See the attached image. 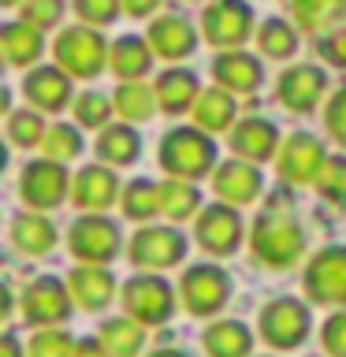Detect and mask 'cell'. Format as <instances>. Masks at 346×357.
<instances>
[{
	"label": "cell",
	"mask_w": 346,
	"mask_h": 357,
	"mask_svg": "<svg viewBox=\"0 0 346 357\" xmlns=\"http://www.w3.org/2000/svg\"><path fill=\"white\" fill-rule=\"evenodd\" d=\"M250 245L253 257L268 268H294L301 250H306V234H301L298 216L290 212L287 201H272L261 216H257L253 231H250Z\"/></svg>",
	"instance_id": "6da1fadb"
},
{
	"label": "cell",
	"mask_w": 346,
	"mask_h": 357,
	"mask_svg": "<svg viewBox=\"0 0 346 357\" xmlns=\"http://www.w3.org/2000/svg\"><path fill=\"white\" fill-rule=\"evenodd\" d=\"M160 167L172 178H205L216 167V145L201 127H175L160 138Z\"/></svg>",
	"instance_id": "7a4b0ae2"
},
{
	"label": "cell",
	"mask_w": 346,
	"mask_h": 357,
	"mask_svg": "<svg viewBox=\"0 0 346 357\" xmlns=\"http://www.w3.org/2000/svg\"><path fill=\"white\" fill-rule=\"evenodd\" d=\"M108 45L97 30H86V26H71L63 30L52 45V56H56V67L71 78H97L108 63Z\"/></svg>",
	"instance_id": "3957f363"
},
{
	"label": "cell",
	"mask_w": 346,
	"mask_h": 357,
	"mask_svg": "<svg viewBox=\"0 0 346 357\" xmlns=\"http://www.w3.org/2000/svg\"><path fill=\"white\" fill-rule=\"evenodd\" d=\"M123 309H127L130 320H138L142 328H156V324L172 320L175 312V290L167 279L160 275H134L123 283Z\"/></svg>",
	"instance_id": "277c9868"
},
{
	"label": "cell",
	"mask_w": 346,
	"mask_h": 357,
	"mask_svg": "<svg viewBox=\"0 0 346 357\" xmlns=\"http://www.w3.org/2000/svg\"><path fill=\"white\" fill-rule=\"evenodd\" d=\"M227 298H231V275L216 264L186 268L183 283H179V301L190 317H212L227 305Z\"/></svg>",
	"instance_id": "5b68a950"
},
{
	"label": "cell",
	"mask_w": 346,
	"mask_h": 357,
	"mask_svg": "<svg viewBox=\"0 0 346 357\" xmlns=\"http://www.w3.org/2000/svg\"><path fill=\"white\" fill-rule=\"evenodd\" d=\"M119 227L100 212H89V216H78L67 231V245L82 264H108L119 257Z\"/></svg>",
	"instance_id": "8992f818"
},
{
	"label": "cell",
	"mask_w": 346,
	"mask_h": 357,
	"mask_svg": "<svg viewBox=\"0 0 346 357\" xmlns=\"http://www.w3.org/2000/svg\"><path fill=\"white\" fill-rule=\"evenodd\" d=\"M301 287L317 305H346V245H328L313 257Z\"/></svg>",
	"instance_id": "52a82bcc"
},
{
	"label": "cell",
	"mask_w": 346,
	"mask_h": 357,
	"mask_svg": "<svg viewBox=\"0 0 346 357\" xmlns=\"http://www.w3.org/2000/svg\"><path fill=\"white\" fill-rule=\"evenodd\" d=\"M261 339L272 350H294L309 335V309L298 298H276L261 309Z\"/></svg>",
	"instance_id": "ba28073f"
},
{
	"label": "cell",
	"mask_w": 346,
	"mask_h": 357,
	"mask_svg": "<svg viewBox=\"0 0 346 357\" xmlns=\"http://www.w3.org/2000/svg\"><path fill=\"white\" fill-rule=\"evenodd\" d=\"M201 26H205L209 45L216 49H242V41H250L253 33V11L242 0H212V4L201 11Z\"/></svg>",
	"instance_id": "9c48e42d"
},
{
	"label": "cell",
	"mask_w": 346,
	"mask_h": 357,
	"mask_svg": "<svg viewBox=\"0 0 346 357\" xmlns=\"http://www.w3.org/2000/svg\"><path fill=\"white\" fill-rule=\"evenodd\" d=\"M186 257V238L175 227H142L134 231L127 245V261L142 272H156V268H172Z\"/></svg>",
	"instance_id": "30bf717a"
},
{
	"label": "cell",
	"mask_w": 346,
	"mask_h": 357,
	"mask_svg": "<svg viewBox=\"0 0 346 357\" xmlns=\"http://www.w3.org/2000/svg\"><path fill=\"white\" fill-rule=\"evenodd\" d=\"M71 290H67V283H60V279L52 275H41L33 279V283L22 290V317H27V324H33V328H56V324H63L67 317H71Z\"/></svg>",
	"instance_id": "8fae6325"
},
{
	"label": "cell",
	"mask_w": 346,
	"mask_h": 357,
	"mask_svg": "<svg viewBox=\"0 0 346 357\" xmlns=\"http://www.w3.org/2000/svg\"><path fill=\"white\" fill-rule=\"evenodd\" d=\"M324 164H328V153H324L320 138L313 134H290V138L279 145V156H276V172L283 183H317Z\"/></svg>",
	"instance_id": "7c38bea8"
},
{
	"label": "cell",
	"mask_w": 346,
	"mask_h": 357,
	"mask_svg": "<svg viewBox=\"0 0 346 357\" xmlns=\"http://www.w3.org/2000/svg\"><path fill=\"white\" fill-rule=\"evenodd\" d=\"M194 238L201 250H209L212 257H227L239 250L242 242V220L239 212H234L231 205H209L197 212V223H194Z\"/></svg>",
	"instance_id": "4fadbf2b"
},
{
	"label": "cell",
	"mask_w": 346,
	"mask_h": 357,
	"mask_svg": "<svg viewBox=\"0 0 346 357\" xmlns=\"http://www.w3.org/2000/svg\"><path fill=\"white\" fill-rule=\"evenodd\" d=\"M67 190H71V178H67L63 164H56V160H33V164L22 167L19 194L30 205V212L33 208H56L67 197Z\"/></svg>",
	"instance_id": "5bb4252c"
},
{
	"label": "cell",
	"mask_w": 346,
	"mask_h": 357,
	"mask_svg": "<svg viewBox=\"0 0 346 357\" xmlns=\"http://www.w3.org/2000/svg\"><path fill=\"white\" fill-rule=\"evenodd\" d=\"M279 100H283V108L290 112H313L324 100L328 93V75L320 71L317 63H298V67H287L283 78H279Z\"/></svg>",
	"instance_id": "9a60e30c"
},
{
	"label": "cell",
	"mask_w": 346,
	"mask_h": 357,
	"mask_svg": "<svg viewBox=\"0 0 346 357\" xmlns=\"http://www.w3.org/2000/svg\"><path fill=\"white\" fill-rule=\"evenodd\" d=\"M261 172H257L253 164H246V160H227V164H220L216 167V175H212V190H216V197L223 201V205H231V208H242V205H250V201L261 197Z\"/></svg>",
	"instance_id": "2e32d148"
},
{
	"label": "cell",
	"mask_w": 346,
	"mask_h": 357,
	"mask_svg": "<svg viewBox=\"0 0 346 357\" xmlns=\"http://www.w3.org/2000/svg\"><path fill=\"white\" fill-rule=\"evenodd\" d=\"M67 290H71L75 305L86 312H100L116 298V275L105 264H82L67 275Z\"/></svg>",
	"instance_id": "e0dca14e"
},
{
	"label": "cell",
	"mask_w": 346,
	"mask_h": 357,
	"mask_svg": "<svg viewBox=\"0 0 346 357\" xmlns=\"http://www.w3.org/2000/svg\"><path fill=\"white\" fill-rule=\"evenodd\" d=\"M231 149L246 164H264L279 156V130L268 119H242L239 127H231Z\"/></svg>",
	"instance_id": "ac0fdd59"
},
{
	"label": "cell",
	"mask_w": 346,
	"mask_h": 357,
	"mask_svg": "<svg viewBox=\"0 0 346 357\" xmlns=\"http://www.w3.org/2000/svg\"><path fill=\"white\" fill-rule=\"evenodd\" d=\"M116 197H123L119 194V178L112 175L108 167H100V164L82 167V172L71 178V201L86 212V216H89V212L108 208Z\"/></svg>",
	"instance_id": "d6986e66"
},
{
	"label": "cell",
	"mask_w": 346,
	"mask_h": 357,
	"mask_svg": "<svg viewBox=\"0 0 346 357\" xmlns=\"http://www.w3.org/2000/svg\"><path fill=\"white\" fill-rule=\"evenodd\" d=\"M212 78L220 82V89H227V93H253L257 86H261V60H253L250 52L234 49V52H220L216 60H212Z\"/></svg>",
	"instance_id": "ffe728a7"
},
{
	"label": "cell",
	"mask_w": 346,
	"mask_h": 357,
	"mask_svg": "<svg viewBox=\"0 0 346 357\" xmlns=\"http://www.w3.org/2000/svg\"><path fill=\"white\" fill-rule=\"evenodd\" d=\"M22 97L38 112H60L71 100V82H67V75L60 67H38L22 82Z\"/></svg>",
	"instance_id": "44dd1931"
},
{
	"label": "cell",
	"mask_w": 346,
	"mask_h": 357,
	"mask_svg": "<svg viewBox=\"0 0 346 357\" xmlns=\"http://www.w3.org/2000/svg\"><path fill=\"white\" fill-rule=\"evenodd\" d=\"M194 45H197L194 26L179 15H160L149 26V49L164 60H183V56L194 52Z\"/></svg>",
	"instance_id": "7402d4cb"
},
{
	"label": "cell",
	"mask_w": 346,
	"mask_h": 357,
	"mask_svg": "<svg viewBox=\"0 0 346 357\" xmlns=\"http://www.w3.org/2000/svg\"><path fill=\"white\" fill-rule=\"evenodd\" d=\"M8 234H11V245L27 257H41L56 245V227L41 216V212H15Z\"/></svg>",
	"instance_id": "603a6c76"
},
{
	"label": "cell",
	"mask_w": 346,
	"mask_h": 357,
	"mask_svg": "<svg viewBox=\"0 0 346 357\" xmlns=\"http://www.w3.org/2000/svg\"><path fill=\"white\" fill-rule=\"evenodd\" d=\"M153 93H156V105H160L167 116H179V112L194 108L197 97H201L197 93V78L190 71H179V67H172V71H164L160 78H156Z\"/></svg>",
	"instance_id": "cb8c5ba5"
},
{
	"label": "cell",
	"mask_w": 346,
	"mask_h": 357,
	"mask_svg": "<svg viewBox=\"0 0 346 357\" xmlns=\"http://www.w3.org/2000/svg\"><path fill=\"white\" fill-rule=\"evenodd\" d=\"M209 357H250L253 350V335L246 328L242 320H220L212 324L205 331V339H201Z\"/></svg>",
	"instance_id": "d4e9b609"
},
{
	"label": "cell",
	"mask_w": 346,
	"mask_h": 357,
	"mask_svg": "<svg viewBox=\"0 0 346 357\" xmlns=\"http://www.w3.org/2000/svg\"><path fill=\"white\" fill-rule=\"evenodd\" d=\"M149 63H153V49H149V41H142V38H119L108 52V67L123 78V82H138V78L149 71Z\"/></svg>",
	"instance_id": "484cf974"
},
{
	"label": "cell",
	"mask_w": 346,
	"mask_h": 357,
	"mask_svg": "<svg viewBox=\"0 0 346 357\" xmlns=\"http://www.w3.org/2000/svg\"><path fill=\"white\" fill-rule=\"evenodd\" d=\"M290 11H294L298 30L324 33L346 19V0H290Z\"/></svg>",
	"instance_id": "4316f807"
},
{
	"label": "cell",
	"mask_w": 346,
	"mask_h": 357,
	"mask_svg": "<svg viewBox=\"0 0 346 357\" xmlns=\"http://www.w3.org/2000/svg\"><path fill=\"white\" fill-rule=\"evenodd\" d=\"M142 153V138L134 134L127 123H116V127H105L97 138V156L112 167H130Z\"/></svg>",
	"instance_id": "83f0119b"
},
{
	"label": "cell",
	"mask_w": 346,
	"mask_h": 357,
	"mask_svg": "<svg viewBox=\"0 0 346 357\" xmlns=\"http://www.w3.org/2000/svg\"><path fill=\"white\" fill-rule=\"evenodd\" d=\"M194 123L205 134H220V130H231L234 123V93L227 89H205L194 105Z\"/></svg>",
	"instance_id": "f1b7e54d"
},
{
	"label": "cell",
	"mask_w": 346,
	"mask_h": 357,
	"mask_svg": "<svg viewBox=\"0 0 346 357\" xmlns=\"http://www.w3.org/2000/svg\"><path fill=\"white\" fill-rule=\"evenodd\" d=\"M0 45H4V60L11 67H30L45 49L41 30L27 26V22H8V26L0 30Z\"/></svg>",
	"instance_id": "f546056e"
},
{
	"label": "cell",
	"mask_w": 346,
	"mask_h": 357,
	"mask_svg": "<svg viewBox=\"0 0 346 357\" xmlns=\"http://www.w3.org/2000/svg\"><path fill=\"white\" fill-rule=\"evenodd\" d=\"M100 342H105V350L112 357H138L145 346V331L130 317H112L100 324Z\"/></svg>",
	"instance_id": "4dcf8cb0"
},
{
	"label": "cell",
	"mask_w": 346,
	"mask_h": 357,
	"mask_svg": "<svg viewBox=\"0 0 346 357\" xmlns=\"http://www.w3.org/2000/svg\"><path fill=\"white\" fill-rule=\"evenodd\" d=\"M197 208H201V194L194 183H186V178H164L160 183V216H167L172 223H183Z\"/></svg>",
	"instance_id": "1f68e13d"
},
{
	"label": "cell",
	"mask_w": 346,
	"mask_h": 357,
	"mask_svg": "<svg viewBox=\"0 0 346 357\" xmlns=\"http://www.w3.org/2000/svg\"><path fill=\"white\" fill-rule=\"evenodd\" d=\"M119 205H123V216L127 220H153L156 212H160V183H149V178H134V183L123 186V197H119Z\"/></svg>",
	"instance_id": "d6a6232c"
},
{
	"label": "cell",
	"mask_w": 346,
	"mask_h": 357,
	"mask_svg": "<svg viewBox=\"0 0 346 357\" xmlns=\"http://www.w3.org/2000/svg\"><path fill=\"white\" fill-rule=\"evenodd\" d=\"M257 49L268 60H290L298 52V30L283 19H268L261 30H257Z\"/></svg>",
	"instance_id": "836d02e7"
},
{
	"label": "cell",
	"mask_w": 346,
	"mask_h": 357,
	"mask_svg": "<svg viewBox=\"0 0 346 357\" xmlns=\"http://www.w3.org/2000/svg\"><path fill=\"white\" fill-rule=\"evenodd\" d=\"M112 105H116L119 119H127V123H142V119H149V116H153V108H156V93H153L149 86H142V82H127V86H119V89H116Z\"/></svg>",
	"instance_id": "e575fe53"
},
{
	"label": "cell",
	"mask_w": 346,
	"mask_h": 357,
	"mask_svg": "<svg viewBox=\"0 0 346 357\" xmlns=\"http://www.w3.org/2000/svg\"><path fill=\"white\" fill-rule=\"evenodd\" d=\"M41 149H45V160L67 164V160H75V156L82 153V138H78L75 127H67V123H56V127H49V134H45Z\"/></svg>",
	"instance_id": "d590c367"
},
{
	"label": "cell",
	"mask_w": 346,
	"mask_h": 357,
	"mask_svg": "<svg viewBox=\"0 0 346 357\" xmlns=\"http://www.w3.org/2000/svg\"><path fill=\"white\" fill-rule=\"evenodd\" d=\"M45 134H49V127L41 123L38 112H11L8 116V138L19 145V149H33V145L45 142Z\"/></svg>",
	"instance_id": "8d00e7d4"
},
{
	"label": "cell",
	"mask_w": 346,
	"mask_h": 357,
	"mask_svg": "<svg viewBox=\"0 0 346 357\" xmlns=\"http://www.w3.org/2000/svg\"><path fill=\"white\" fill-rule=\"evenodd\" d=\"M317 190L328 205L346 208V156H328V164L317 178Z\"/></svg>",
	"instance_id": "74e56055"
},
{
	"label": "cell",
	"mask_w": 346,
	"mask_h": 357,
	"mask_svg": "<svg viewBox=\"0 0 346 357\" xmlns=\"http://www.w3.org/2000/svg\"><path fill=\"white\" fill-rule=\"evenodd\" d=\"M75 339L63 328H41L27 346V357H75Z\"/></svg>",
	"instance_id": "f35d334b"
},
{
	"label": "cell",
	"mask_w": 346,
	"mask_h": 357,
	"mask_svg": "<svg viewBox=\"0 0 346 357\" xmlns=\"http://www.w3.org/2000/svg\"><path fill=\"white\" fill-rule=\"evenodd\" d=\"M75 119L82 123V127H105L112 119V100L89 89V93H82L75 100Z\"/></svg>",
	"instance_id": "ab89813d"
},
{
	"label": "cell",
	"mask_w": 346,
	"mask_h": 357,
	"mask_svg": "<svg viewBox=\"0 0 346 357\" xmlns=\"http://www.w3.org/2000/svg\"><path fill=\"white\" fill-rule=\"evenodd\" d=\"M63 15V0H27L22 4V22L33 30H52Z\"/></svg>",
	"instance_id": "60d3db41"
},
{
	"label": "cell",
	"mask_w": 346,
	"mask_h": 357,
	"mask_svg": "<svg viewBox=\"0 0 346 357\" xmlns=\"http://www.w3.org/2000/svg\"><path fill=\"white\" fill-rule=\"evenodd\" d=\"M119 8H123V0H75V11L89 26H108L119 15Z\"/></svg>",
	"instance_id": "b9f144b4"
},
{
	"label": "cell",
	"mask_w": 346,
	"mask_h": 357,
	"mask_svg": "<svg viewBox=\"0 0 346 357\" xmlns=\"http://www.w3.org/2000/svg\"><path fill=\"white\" fill-rule=\"evenodd\" d=\"M324 127H328L335 145H346V86L328 100V112H324Z\"/></svg>",
	"instance_id": "7bdbcfd3"
},
{
	"label": "cell",
	"mask_w": 346,
	"mask_h": 357,
	"mask_svg": "<svg viewBox=\"0 0 346 357\" xmlns=\"http://www.w3.org/2000/svg\"><path fill=\"white\" fill-rule=\"evenodd\" d=\"M320 339H324L328 357H346V309L328 317V324L320 328Z\"/></svg>",
	"instance_id": "ee69618b"
},
{
	"label": "cell",
	"mask_w": 346,
	"mask_h": 357,
	"mask_svg": "<svg viewBox=\"0 0 346 357\" xmlns=\"http://www.w3.org/2000/svg\"><path fill=\"white\" fill-rule=\"evenodd\" d=\"M324 56H328L331 63H339V67H346V30H335L328 41H324V49H320Z\"/></svg>",
	"instance_id": "f6af8a7d"
},
{
	"label": "cell",
	"mask_w": 346,
	"mask_h": 357,
	"mask_svg": "<svg viewBox=\"0 0 346 357\" xmlns=\"http://www.w3.org/2000/svg\"><path fill=\"white\" fill-rule=\"evenodd\" d=\"M75 357H112V354L105 350V342H100V339H78Z\"/></svg>",
	"instance_id": "bcb514c9"
},
{
	"label": "cell",
	"mask_w": 346,
	"mask_h": 357,
	"mask_svg": "<svg viewBox=\"0 0 346 357\" xmlns=\"http://www.w3.org/2000/svg\"><path fill=\"white\" fill-rule=\"evenodd\" d=\"M156 4H160V0H123V11L134 19H145L149 11H156Z\"/></svg>",
	"instance_id": "7dc6e473"
},
{
	"label": "cell",
	"mask_w": 346,
	"mask_h": 357,
	"mask_svg": "<svg viewBox=\"0 0 346 357\" xmlns=\"http://www.w3.org/2000/svg\"><path fill=\"white\" fill-rule=\"evenodd\" d=\"M0 357H22L15 335H4V342H0Z\"/></svg>",
	"instance_id": "c3c4849f"
},
{
	"label": "cell",
	"mask_w": 346,
	"mask_h": 357,
	"mask_svg": "<svg viewBox=\"0 0 346 357\" xmlns=\"http://www.w3.org/2000/svg\"><path fill=\"white\" fill-rule=\"evenodd\" d=\"M153 357H186V354H179V350H160V354H153Z\"/></svg>",
	"instance_id": "681fc988"
},
{
	"label": "cell",
	"mask_w": 346,
	"mask_h": 357,
	"mask_svg": "<svg viewBox=\"0 0 346 357\" xmlns=\"http://www.w3.org/2000/svg\"><path fill=\"white\" fill-rule=\"evenodd\" d=\"M0 4H4V8H15V4H22V0H0Z\"/></svg>",
	"instance_id": "f907efd6"
}]
</instances>
